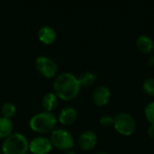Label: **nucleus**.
Here are the masks:
<instances>
[{
	"mask_svg": "<svg viewBox=\"0 0 154 154\" xmlns=\"http://www.w3.org/2000/svg\"><path fill=\"white\" fill-rule=\"evenodd\" d=\"M114 128L116 131L124 136L132 135L136 128L134 118L128 113H119L115 116Z\"/></svg>",
	"mask_w": 154,
	"mask_h": 154,
	"instance_id": "obj_5",
	"label": "nucleus"
},
{
	"mask_svg": "<svg viewBox=\"0 0 154 154\" xmlns=\"http://www.w3.org/2000/svg\"><path fill=\"white\" fill-rule=\"evenodd\" d=\"M0 154H2V151H1V148H0Z\"/></svg>",
	"mask_w": 154,
	"mask_h": 154,
	"instance_id": "obj_24",
	"label": "nucleus"
},
{
	"mask_svg": "<svg viewBox=\"0 0 154 154\" xmlns=\"http://www.w3.org/2000/svg\"><path fill=\"white\" fill-rule=\"evenodd\" d=\"M1 151L2 154H28L29 141L20 133H13L4 140Z\"/></svg>",
	"mask_w": 154,
	"mask_h": 154,
	"instance_id": "obj_3",
	"label": "nucleus"
},
{
	"mask_svg": "<svg viewBox=\"0 0 154 154\" xmlns=\"http://www.w3.org/2000/svg\"><path fill=\"white\" fill-rule=\"evenodd\" d=\"M59 105V98L53 92L45 94L42 99V106L45 112L52 113Z\"/></svg>",
	"mask_w": 154,
	"mask_h": 154,
	"instance_id": "obj_13",
	"label": "nucleus"
},
{
	"mask_svg": "<svg viewBox=\"0 0 154 154\" xmlns=\"http://www.w3.org/2000/svg\"><path fill=\"white\" fill-rule=\"evenodd\" d=\"M50 140L52 147L64 152L72 150L75 143L73 135L69 131L62 128H56L52 133H51Z\"/></svg>",
	"mask_w": 154,
	"mask_h": 154,
	"instance_id": "obj_4",
	"label": "nucleus"
},
{
	"mask_svg": "<svg viewBox=\"0 0 154 154\" xmlns=\"http://www.w3.org/2000/svg\"><path fill=\"white\" fill-rule=\"evenodd\" d=\"M30 154H31V153H30Z\"/></svg>",
	"mask_w": 154,
	"mask_h": 154,
	"instance_id": "obj_25",
	"label": "nucleus"
},
{
	"mask_svg": "<svg viewBox=\"0 0 154 154\" xmlns=\"http://www.w3.org/2000/svg\"><path fill=\"white\" fill-rule=\"evenodd\" d=\"M57 38L55 29L50 25H43L38 31V39L44 45H51Z\"/></svg>",
	"mask_w": 154,
	"mask_h": 154,
	"instance_id": "obj_11",
	"label": "nucleus"
},
{
	"mask_svg": "<svg viewBox=\"0 0 154 154\" xmlns=\"http://www.w3.org/2000/svg\"><path fill=\"white\" fill-rule=\"evenodd\" d=\"M58 119L53 113L40 112L32 116L29 121L31 130L39 134H46L52 133L57 126Z\"/></svg>",
	"mask_w": 154,
	"mask_h": 154,
	"instance_id": "obj_2",
	"label": "nucleus"
},
{
	"mask_svg": "<svg viewBox=\"0 0 154 154\" xmlns=\"http://www.w3.org/2000/svg\"><path fill=\"white\" fill-rule=\"evenodd\" d=\"M147 63H148V65H149V66H151V67H154V55H152L151 57H149V58H148V60H147Z\"/></svg>",
	"mask_w": 154,
	"mask_h": 154,
	"instance_id": "obj_21",
	"label": "nucleus"
},
{
	"mask_svg": "<svg viewBox=\"0 0 154 154\" xmlns=\"http://www.w3.org/2000/svg\"><path fill=\"white\" fill-rule=\"evenodd\" d=\"M78 118V112L73 106H67L60 110L58 116V122L65 126L73 125Z\"/></svg>",
	"mask_w": 154,
	"mask_h": 154,
	"instance_id": "obj_10",
	"label": "nucleus"
},
{
	"mask_svg": "<svg viewBox=\"0 0 154 154\" xmlns=\"http://www.w3.org/2000/svg\"><path fill=\"white\" fill-rule=\"evenodd\" d=\"M110 98L111 91L106 86H98L92 93V100L97 106H104L107 105Z\"/></svg>",
	"mask_w": 154,
	"mask_h": 154,
	"instance_id": "obj_9",
	"label": "nucleus"
},
{
	"mask_svg": "<svg viewBox=\"0 0 154 154\" xmlns=\"http://www.w3.org/2000/svg\"><path fill=\"white\" fill-rule=\"evenodd\" d=\"M64 154H77L73 150H69V151H66Z\"/></svg>",
	"mask_w": 154,
	"mask_h": 154,
	"instance_id": "obj_22",
	"label": "nucleus"
},
{
	"mask_svg": "<svg viewBox=\"0 0 154 154\" xmlns=\"http://www.w3.org/2000/svg\"><path fill=\"white\" fill-rule=\"evenodd\" d=\"M96 154H108V153H106V152H97Z\"/></svg>",
	"mask_w": 154,
	"mask_h": 154,
	"instance_id": "obj_23",
	"label": "nucleus"
},
{
	"mask_svg": "<svg viewBox=\"0 0 154 154\" xmlns=\"http://www.w3.org/2000/svg\"><path fill=\"white\" fill-rule=\"evenodd\" d=\"M147 133H148V135H149L152 139H154V125H150Z\"/></svg>",
	"mask_w": 154,
	"mask_h": 154,
	"instance_id": "obj_20",
	"label": "nucleus"
},
{
	"mask_svg": "<svg viewBox=\"0 0 154 154\" xmlns=\"http://www.w3.org/2000/svg\"><path fill=\"white\" fill-rule=\"evenodd\" d=\"M52 149L50 138L37 136L29 142V152L31 154H49Z\"/></svg>",
	"mask_w": 154,
	"mask_h": 154,
	"instance_id": "obj_7",
	"label": "nucleus"
},
{
	"mask_svg": "<svg viewBox=\"0 0 154 154\" xmlns=\"http://www.w3.org/2000/svg\"><path fill=\"white\" fill-rule=\"evenodd\" d=\"M81 87L78 77L70 72L59 74L53 81V93L59 99L71 101L80 93Z\"/></svg>",
	"mask_w": 154,
	"mask_h": 154,
	"instance_id": "obj_1",
	"label": "nucleus"
},
{
	"mask_svg": "<svg viewBox=\"0 0 154 154\" xmlns=\"http://www.w3.org/2000/svg\"><path fill=\"white\" fill-rule=\"evenodd\" d=\"M144 116L146 120L151 124L154 125V102L149 103L144 108Z\"/></svg>",
	"mask_w": 154,
	"mask_h": 154,
	"instance_id": "obj_18",
	"label": "nucleus"
},
{
	"mask_svg": "<svg viewBox=\"0 0 154 154\" xmlns=\"http://www.w3.org/2000/svg\"><path fill=\"white\" fill-rule=\"evenodd\" d=\"M114 121H115V117L111 116L110 115H104L101 116L99 123L101 125L105 127H110L114 125Z\"/></svg>",
	"mask_w": 154,
	"mask_h": 154,
	"instance_id": "obj_19",
	"label": "nucleus"
},
{
	"mask_svg": "<svg viewBox=\"0 0 154 154\" xmlns=\"http://www.w3.org/2000/svg\"><path fill=\"white\" fill-rule=\"evenodd\" d=\"M97 143V135L95 132L91 130H87L81 133L78 139L79 147L83 151H91L93 150Z\"/></svg>",
	"mask_w": 154,
	"mask_h": 154,
	"instance_id": "obj_8",
	"label": "nucleus"
},
{
	"mask_svg": "<svg viewBox=\"0 0 154 154\" xmlns=\"http://www.w3.org/2000/svg\"><path fill=\"white\" fill-rule=\"evenodd\" d=\"M136 46L138 50L143 53H150L154 50V42L151 36L141 34L136 39Z\"/></svg>",
	"mask_w": 154,
	"mask_h": 154,
	"instance_id": "obj_12",
	"label": "nucleus"
},
{
	"mask_svg": "<svg viewBox=\"0 0 154 154\" xmlns=\"http://www.w3.org/2000/svg\"><path fill=\"white\" fill-rule=\"evenodd\" d=\"M35 68L40 75L46 79L56 78L59 72L57 63L50 57L42 55L35 60Z\"/></svg>",
	"mask_w": 154,
	"mask_h": 154,
	"instance_id": "obj_6",
	"label": "nucleus"
},
{
	"mask_svg": "<svg viewBox=\"0 0 154 154\" xmlns=\"http://www.w3.org/2000/svg\"><path fill=\"white\" fill-rule=\"evenodd\" d=\"M14 124L11 119L0 116V139L5 140L13 134Z\"/></svg>",
	"mask_w": 154,
	"mask_h": 154,
	"instance_id": "obj_14",
	"label": "nucleus"
},
{
	"mask_svg": "<svg viewBox=\"0 0 154 154\" xmlns=\"http://www.w3.org/2000/svg\"><path fill=\"white\" fill-rule=\"evenodd\" d=\"M143 89L147 95L154 97V78H149L144 80Z\"/></svg>",
	"mask_w": 154,
	"mask_h": 154,
	"instance_id": "obj_17",
	"label": "nucleus"
},
{
	"mask_svg": "<svg viewBox=\"0 0 154 154\" xmlns=\"http://www.w3.org/2000/svg\"><path fill=\"white\" fill-rule=\"evenodd\" d=\"M78 79L81 88H89L96 82L97 76L91 71H85L78 77Z\"/></svg>",
	"mask_w": 154,
	"mask_h": 154,
	"instance_id": "obj_15",
	"label": "nucleus"
},
{
	"mask_svg": "<svg viewBox=\"0 0 154 154\" xmlns=\"http://www.w3.org/2000/svg\"><path fill=\"white\" fill-rule=\"evenodd\" d=\"M16 114V106L12 102H5L1 106V115L3 117L11 119Z\"/></svg>",
	"mask_w": 154,
	"mask_h": 154,
	"instance_id": "obj_16",
	"label": "nucleus"
}]
</instances>
